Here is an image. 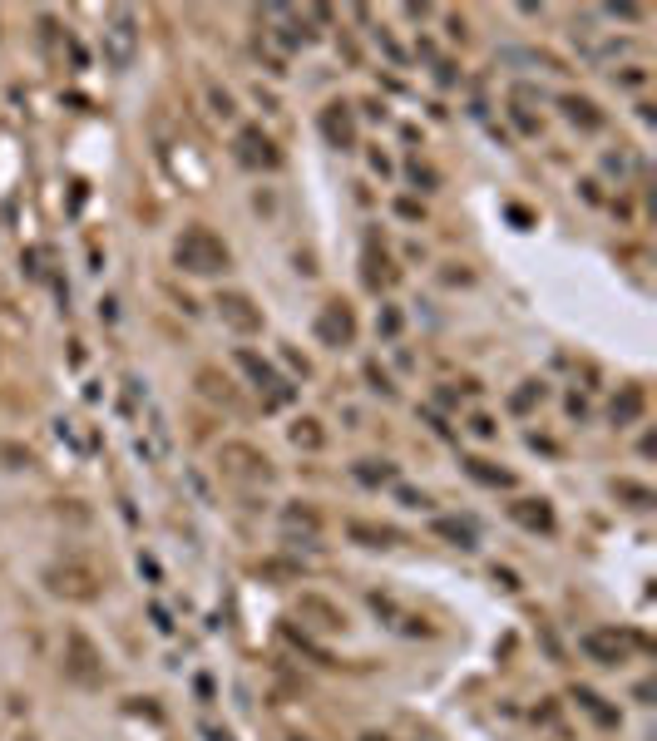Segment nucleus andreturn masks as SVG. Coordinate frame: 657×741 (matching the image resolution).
<instances>
[{
    "instance_id": "nucleus-1",
    "label": "nucleus",
    "mask_w": 657,
    "mask_h": 741,
    "mask_svg": "<svg viewBox=\"0 0 657 741\" xmlns=\"http://www.w3.org/2000/svg\"><path fill=\"white\" fill-rule=\"evenodd\" d=\"M173 262L183 267V272H198V277H212V272H228V262H233V253H228V243L212 228H203V222H193V228H183V237L173 243Z\"/></svg>"
},
{
    "instance_id": "nucleus-2",
    "label": "nucleus",
    "mask_w": 657,
    "mask_h": 741,
    "mask_svg": "<svg viewBox=\"0 0 657 741\" xmlns=\"http://www.w3.org/2000/svg\"><path fill=\"white\" fill-rule=\"evenodd\" d=\"M578 647H583V657H594L598 667H623L628 653L637 647V637L628 633V628H594V633L578 637Z\"/></svg>"
},
{
    "instance_id": "nucleus-3",
    "label": "nucleus",
    "mask_w": 657,
    "mask_h": 741,
    "mask_svg": "<svg viewBox=\"0 0 657 741\" xmlns=\"http://www.w3.org/2000/svg\"><path fill=\"white\" fill-rule=\"evenodd\" d=\"M134 50H138V21H134V11L119 5V11H109V25H104V54L114 70H129Z\"/></svg>"
},
{
    "instance_id": "nucleus-4",
    "label": "nucleus",
    "mask_w": 657,
    "mask_h": 741,
    "mask_svg": "<svg viewBox=\"0 0 657 741\" xmlns=\"http://www.w3.org/2000/svg\"><path fill=\"white\" fill-rule=\"evenodd\" d=\"M45 583H50V593H60V598H75V604H95V598H99V573L85 569V563H64V569H50V573H45Z\"/></svg>"
},
{
    "instance_id": "nucleus-5",
    "label": "nucleus",
    "mask_w": 657,
    "mask_h": 741,
    "mask_svg": "<svg viewBox=\"0 0 657 741\" xmlns=\"http://www.w3.org/2000/svg\"><path fill=\"white\" fill-rule=\"evenodd\" d=\"M233 361L247 370V376H253L257 386H262V395H267L262 405H267V411H277V405H287V401H292V395H297V391H292V386L282 381V376H277L272 366H267L262 356H253V351H233Z\"/></svg>"
},
{
    "instance_id": "nucleus-6",
    "label": "nucleus",
    "mask_w": 657,
    "mask_h": 741,
    "mask_svg": "<svg viewBox=\"0 0 657 741\" xmlns=\"http://www.w3.org/2000/svg\"><path fill=\"white\" fill-rule=\"evenodd\" d=\"M223 470L233 479H247V485H267L272 479V460L253 445H223Z\"/></svg>"
},
{
    "instance_id": "nucleus-7",
    "label": "nucleus",
    "mask_w": 657,
    "mask_h": 741,
    "mask_svg": "<svg viewBox=\"0 0 657 741\" xmlns=\"http://www.w3.org/2000/svg\"><path fill=\"white\" fill-rule=\"evenodd\" d=\"M218 317L228 321L233 331H243V337H253V331H262V307H257L247 292H218Z\"/></svg>"
},
{
    "instance_id": "nucleus-8",
    "label": "nucleus",
    "mask_w": 657,
    "mask_h": 741,
    "mask_svg": "<svg viewBox=\"0 0 657 741\" xmlns=\"http://www.w3.org/2000/svg\"><path fill=\"white\" fill-rule=\"evenodd\" d=\"M237 163H247V169H277L282 163V154H277V144L262 134L257 124H247V129H237Z\"/></svg>"
},
{
    "instance_id": "nucleus-9",
    "label": "nucleus",
    "mask_w": 657,
    "mask_h": 741,
    "mask_svg": "<svg viewBox=\"0 0 657 741\" xmlns=\"http://www.w3.org/2000/svg\"><path fill=\"white\" fill-rule=\"evenodd\" d=\"M317 337L327 341V346H351L356 341V317H351L346 302H327V307L317 312Z\"/></svg>"
},
{
    "instance_id": "nucleus-10",
    "label": "nucleus",
    "mask_w": 657,
    "mask_h": 741,
    "mask_svg": "<svg viewBox=\"0 0 657 741\" xmlns=\"http://www.w3.org/2000/svg\"><path fill=\"white\" fill-rule=\"evenodd\" d=\"M262 21H272V25H277V30H272V40L282 45V50H302V45H312L307 21H302L297 11H287V5H267V11H262Z\"/></svg>"
},
{
    "instance_id": "nucleus-11",
    "label": "nucleus",
    "mask_w": 657,
    "mask_h": 741,
    "mask_svg": "<svg viewBox=\"0 0 657 741\" xmlns=\"http://www.w3.org/2000/svg\"><path fill=\"white\" fill-rule=\"evenodd\" d=\"M509 519H514L520 529H529V534H553L559 529L549 499H514V504H509Z\"/></svg>"
},
{
    "instance_id": "nucleus-12",
    "label": "nucleus",
    "mask_w": 657,
    "mask_h": 741,
    "mask_svg": "<svg viewBox=\"0 0 657 741\" xmlns=\"http://www.w3.org/2000/svg\"><path fill=\"white\" fill-rule=\"evenodd\" d=\"M70 678L85 682V687H95V682L104 678V667H99V653H95V643H89L85 633H70Z\"/></svg>"
},
{
    "instance_id": "nucleus-13",
    "label": "nucleus",
    "mask_w": 657,
    "mask_h": 741,
    "mask_svg": "<svg viewBox=\"0 0 657 741\" xmlns=\"http://www.w3.org/2000/svg\"><path fill=\"white\" fill-rule=\"evenodd\" d=\"M321 134L331 138V148H341V154H346V148H356V119H351V104H327L321 109Z\"/></svg>"
},
{
    "instance_id": "nucleus-14",
    "label": "nucleus",
    "mask_w": 657,
    "mask_h": 741,
    "mask_svg": "<svg viewBox=\"0 0 657 741\" xmlns=\"http://www.w3.org/2000/svg\"><path fill=\"white\" fill-rule=\"evenodd\" d=\"M643 411H647V391L643 386H618L613 405H608V420H613L618 430H628V425L643 420Z\"/></svg>"
},
{
    "instance_id": "nucleus-15",
    "label": "nucleus",
    "mask_w": 657,
    "mask_h": 741,
    "mask_svg": "<svg viewBox=\"0 0 657 741\" xmlns=\"http://www.w3.org/2000/svg\"><path fill=\"white\" fill-rule=\"evenodd\" d=\"M346 539L351 544H366V549H395V544H405V534L391 529V524H366V519H351Z\"/></svg>"
},
{
    "instance_id": "nucleus-16",
    "label": "nucleus",
    "mask_w": 657,
    "mask_h": 741,
    "mask_svg": "<svg viewBox=\"0 0 657 741\" xmlns=\"http://www.w3.org/2000/svg\"><path fill=\"white\" fill-rule=\"evenodd\" d=\"M302 613L307 618H317V628H327V633H346V613H341L337 604H327L321 593H302Z\"/></svg>"
},
{
    "instance_id": "nucleus-17",
    "label": "nucleus",
    "mask_w": 657,
    "mask_h": 741,
    "mask_svg": "<svg viewBox=\"0 0 657 741\" xmlns=\"http://www.w3.org/2000/svg\"><path fill=\"white\" fill-rule=\"evenodd\" d=\"M435 534H440V539H450L455 549H465V554H475V549H479V534H475V524H470V519H450V514H440V519H435Z\"/></svg>"
},
{
    "instance_id": "nucleus-18",
    "label": "nucleus",
    "mask_w": 657,
    "mask_h": 741,
    "mask_svg": "<svg viewBox=\"0 0 657 741\" xmlns=\"http://www.w3.org/2000/svg\"><path fill=\"white\" fill-rule=\"evenodd\" d=\"M563 114H569V124H578L583 134H598V129H603L598 104L594 99H583V95H563Z\"/></svg>"
},
{
    "instance_id": "nucleus-19",
    "label": "nucleus",
    "mask_w": 657,
    "mask_h": 741,
    "mask_svg": "<svg viewBox=\"0 0 657 741\" xmlns=\"http://www.w3.org/2000/svg\"><path fill=\"white\" fill-rule=\"evenodd\" d=\"M573 702H578V707L588 712V717H594L598 727H618V707H608V702L598 697L594 687H573Z\"/></svg>"
},
{
    "instance_id": "nucleus-20",
    "label": "nucleus",
    "mask_w": 657,
    "mask_h": 741,
    "mask_svg": "<svg viewBox=\"0 0 657 741\" xmlns=\"http://www.w3.org/2000/svg\"><path fill=\"white\" fill-rule=\"evenodd\" d=\"M465 470H470V479H479V485H489V489H514V475H509V470H495L489 460H479V455H470Z\"/></svg>"
},
{
    "instance_id": "nucleus-21",
    "label": "nucleus",
    "mask_w": 657,
    "mask_h": 741,
    "mask_svg": "<svg viewBox=\"0 0 657 741\" xmlns=\"http://www.w3.org/2000/svg\"><path fill=\"white\" fill-rule=\"evenodd\" d=\"M351 475L361 479V485H395V475H401V470L391 465V460H356V470H351Z\"/></svg>"
},
{
    "instance_id": "nucleus-22",
    "label": "nucleus",
    "mask_w": 657,
    "mask_h": 741,
    "mask_svg": "<svg viewBox=\"0 0 657 741\" xmlns=\"http://www.w3.org/2000/svg\"><path fill=\"white\" fill-rule=\"evenodd\" d=\"M282 524H287V534L307 529V539H317V529H321L317 509H307V504H292V509H282Z\"/></svg>"
},
{
    "instance_id": "nucleus-23",
    "label": "nucleus",
    "mask_w": 657,
    "mask_h": 741,
    "mask_svg": "<svg viewBox=\"0 0 657 741\" xmlns=\"http://www.w3.org/2000/svg\"><path fill=\"white\" fill-rule=\"evenodd\" d=\"M292 445H297V450H321V445H327V430H321V420L302 415V420L292 425Z\"/></svg>"
},
{
    "instance_id": "nucleus-24",
    "label": "nucleus",
    "mask_w": 657,
    "mask_h": 741,
    "mask_svg": "<svg viewBox=\"0 0 657 741\" xmlns=\"http://www.w3.org/2000/svg\"><path fill=\"white\" fill-rule=\"evenodd\" d=\"M544 395H549V391H544V381H524L520 391L509 395V411H514V415H529L534 405H544Z\"/></svg>"
},
{
    "instance_id": "nucleus-25",
    "label": "nucleus",
    "mask_w": 657,
    "mask_h": 741,
    "mask_svg": "<svg viewBox=\"0 0 657 741\" xmlns=\"http://www.w3.org/2000/svg\"><path fill=\"white\" fill-rule=\"evenodd\" d=\"M613 495H623V499H633V509H647V504H653V489H643V485H633V479H613Z\"/></svg>"
},
{
    "instance_id": "nucleus-26",
    "label": "nucleus",
    "mask_w": 657,
    "mask_h": 741,
    "mask_svg": "<svg viewBox=\"0 0 657 741\" xmlns=\"http://www.w3.org/2000/svg\"><path fill=\"white\" fill-rule=\"evenodd\" d=\"M613 85L618 89H643L647 85V70H643V64H623V70H613Z\"/></svg>"
},
{
    "instance_id": "nucleus-27",
    "label": "nucleus",
    "mask_w": 657,
    "mask_h": 741,
    "mask_svg": "<svg viewBox=\"0 0 657 741\" xmlns=\"http://www.w3.org/2000/svg\"><path fill=\"white\" fill-rule=\"evenodd\" d=\"M361 376H366V381H371V391H376V395H395L391 376H386V370L376 366V361H366V366H361Z\"/></svg>"
},
{
    "instance_id": "nucleus-28",
    "label": "nucleus",
    "mask_w": 657,
    "mask_h": 741,
    "mask_svg": "<svg viewBox=\"0 0 657 741\" xmlns=\"http://www.w3.org/2000/svg\"><path fill=\"white\" fill-rule=\"evenodd\" d=\"M395 499H401L405 509H430V504H435L425 489H411V485H395Z\"/></svg>"
},
{
    "instance_id": "nucleus-29",
    "label": "nucleus",
    "mask_w": 657,
    "mask_h": 741,
    "mask_svg": "<svg viewBox=\"0 0 657 741\" xmlns=\"http://www.w3.org/2000/svg\"><path fill=\"white\" fill-rule=\"evenodd\" d=\"M470 435H479V440H495V435H499L495 415H485V411H479V415H470Z\"/></svg>"
},
{
    "instance_id": "nucleus-30",
    "label": "nucleus",
    "mask_w": 657,
    "mask_h": 741,
    "mask_svg": "<svg viewBox=\"0 0 657 741\" xmlns=\"http://www.w3.org/2000/svg\"><path fill=\"white\" fill-rule=\"evenodd\" d=\"M376 327H381V337H401V312L386 307L381 317H376Z\"/></svg>"
},
{
    "instance_id": "nucleus-31",
    "label": "nucleus",
    "mask_w": 657,
    "mask_h": 741,
    "mask_svg": "<svg viewBox=\"0 0 657 741\" xmlns=\"http://www.w3.org/2000/svg\"><path fill=\"white\" fill-rule=\"evenodd\" d=\"M208 99H212V114H233V99H228V89H218V85H208Z\"/></svg>"
},
{
    "instance_id": "nucleus-32",
    "label": "nucleus",
    "mask_w": 657,
    "mask_h": 741,
    "mask_svg": "<svg viewBox=\"0 0 657 741\" xmlns=\"http://www.w3.org/2000/svg\"><path fill=\"white\" fill-rule=\"evenodd\" d=\"M411 179H415V183H425V193H430L435 183H440V179H435V169H425L420 159H411Z\"/></svg>"
},
{
    "instance_id": "nucleus-33",
    "label": "nucleus",
    "mask_w": 657,
    "mask_h": 741,
    "mask_svg": "<svg viewBox=\"0 0 657 741\" xmlns=\"http://www.w3.org/2000/svg\"><path fill=\"white\" fill-rule=\"evenodd\" d=\"M395 212H401V218H425V208L415 198H401V203H395Z\"/></svg>"
},
{
    "instance_id": "nucleus-34",
    "label": "nucleus",
    "mask_w": 657,
    "mask_h": 741,
    "mask_svg": "<svg viewBox=\"0 0 657 741\" xmlns=\"http://www.w3.org/2000/svg\"><path fill=\"white\" fill-rule=\"evenodd\" d=\"M282 356H287V366L297 370V376H312V366H307V356H297V351H282Z\"/></svg>"
},
{
    "instance_id": "nucleus-35",
    "label": "nucleus",
    "mask_w": 657,
    "mask_h": 741,
    "mask_svg": "<svg viewBox=\"0 0 657 741\" xmlns=\"http://www.w3.org/2000/svg\"><path fill=\"white\" fill-rule=\"evenodd\" d=\"M514 124H520V129H524V134H534V129H539V124H534V119H529V114H524V109H520V104H514Z\"/></svg>"
},
{
    "instance_id": "nucleus-36",
    "label": "nucleus",
    "mask_w": 657,
    "mask_h": 741,
    "mask_svg": "<svg viewBox=\"0 0 657 741\" xmlns=\"http://www.w3.org/2000/svg\"><path fill=\"white\" fill-rule=\"evenodd\" d=\"M569 415H573V420H583V415H588V405H583V395H569Z\"/></svg>"
},
{
    "instance_id": "nucleus-37",
    "label": "nucleus",
    "mask_w": 657,
    "mask_h": 741,
    "mask_svg": "<svg viewBox=\"0 0 657 741\" xmlns=\"http://www.w3.org/2000/svg\"><path fill=\"white\" fill-rule=\"evenodd\" d=\"M495 583H504V588H509V593L520 588V579H514V573H509V569H495Z\"/></svg>"
},
{
    "instance_id": "nucleus-38",
    "label": "nucleus",
    "mask_w": 657,
    "mask_h": 741,
    "mask_svg": "<svg viewBox=\"0 0 657 741\" xmlns=\"http://www.w3.org/2000/svg\"><path fill=\"white\" fill-rule=\"evenodd\" d=\"M445 30L455 35V40H465V21H460V15H450V21H445Z\"/></svg>"
},
{
    "instance_id": "nucleus-39",
    "label": "nucleus",
    "mask_w": 657,
    "mask_h": 741,
    "mask_svg": "<svg viewBox=\"0 0 657 741\" xmlns=\"http://www.w3.org/2000/svg\"><path fill=\"white\" fill-rule=\"evenodd\" d=\"M361 741H391V737H381V731H366V737H361Z\"/></svg>"
},
{
    "instance_id": "nucleus-40",
    "label": "nucleus",
    "mask_w": 657,
    "mask_h": 741,
    "mask_svg": "<svg viewBox=\"0 0 657 741\" xmlns=\"http://www.w3.org/2000/svg\"><path fill=\"white\" fill-rule=\"evenodd\" d=\"M208 741H233V737H228V731H208Z\"/></svg>"
},
{
    "instance_id": "nucleus-41",
    "label": "nucleus",
    "mask_w": 657,
    "mask_h": 741,
    "mask_svg": "<svg viewBox=\"0 0 657 741\" xmlns=\"http://www.w3.org/2000/svg\"><path fill=\"white\" fill-rule=\"evenodd\" d=\"M287 741H307V737H287Z\"/></svg>"
}]
</instances>
